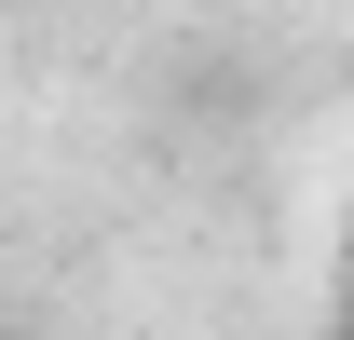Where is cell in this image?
Instances as JSON below:
<instances>
[{
  "label": "cell",
  "mask_w": 354,
  "mask_h": 340,
  "mask_svg": "<svg viewBox=\"0 0 354 340\" xmlns=\"http://www.w3.org/2000/svg\"><path fill=\"white\" fill-rule=\"evenodd\" d=\"M0 340H28V327H0Z\"/></svg>",
  "instance_id": "obj_1"
}]
</instances>
